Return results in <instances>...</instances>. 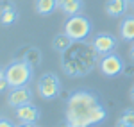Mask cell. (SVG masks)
I'll list each match as a JSON object with an SVG mask.
<instances>
[{
    "instance_id": "cell-18",
    "label": "cell",
    "mask_w": 134,
    "mask_h": 127,
    "mask_svg": "<svg viewBox=\"0 0 134 127\" xmlns=\"http://www.w3.org/2000/svg\"><path fill=\"white\" fill-rule=\"evenodd\" d=\"M36 124H27V122H21L20 125H16V127H34Z\"/></svg>"
},
{
    "instance_id": "cell-4",
    "label": "cell",
    "mask_w": 134,
    "mask_h": 127,
    "mask_svg": "<svg viewBox=\"0 0 134 127\" xmlns=\"http://www.w3.org/2000/svg\"><path fill=\"white\" fill-rule=\"evenodd\" d=\"M38 91H40V97L45 98V100H54L57 98L59 93H61V81L59 77L52 72H47L40 77L38 81Z\"/></svg>"
},
{
    "instance_id": "cell-24",
    "label": "cell",
    "mask_w": 134,
    "mask_h": 127,
    "mask_svg": "<svg viewBox=\"0 0 134 127\" xmlns=\"http://www.w3.org/2000/svg\"><path fill=\"white\" fill-rule=\"evenodd\" d=\"M66 127H70V125H66Z\"/></svg>"
},
{
    "instance_id": "cell-23",
    "label": "cell",
    "mask_w": 134,
    "mask_h": 127,
    "mask_svg": "<svg viewBox=\"0 0 134 127\" xmlns=\"http://www.w3.org/2000/svg\"><path fill=\"white\" fill-rule=\"evenodd\" d=\"M132 9H134V4H132Z\"/></svg>"
},
{
    "instance_id": "cell-25",
    "label": "cell",
    "mask_w": 134,
    "mask_h": 127,
    "mask_svg": "<svg viewBox=\"0 0 134 127\" xmlns=\"http://www.w3.org/2000/svg\"><path fill=\"white\" fill-rule=\"evenodd\" d=\"M34 127H36V125H34Z\"/></svg>"
},
{
    "instance_id": "cell-22",
    "label": "cell",
    "mask_w": 134,
    "mask_h": 127,
    "mask_svg": "<svg viewBox=\"0 0 134 127\" xmlns=\"http://www.w3.org/2000/svg\"><path fill=\"white\" fill-rule=\"evenodd\" d=\"M129 4H134V0H129Z\"/></svg>"
},
{
    "instance_id": "cell-6",
    "label": "cell",
    "mask_w": 134,
    "mask_h": 127,
    "mask_svg": "<svg viewBox=\"0 0 134 127\" xmlns=\"http://www.w3.org/2000/svg\"><path fill=\"white\" fill-rule=\"evenodd\" d=\"M93 50L98 54V56H107V54H113L118 47V40L114 38L113 34H107V32H102V34H97L91 41Z\"/></svg>"
},
{
    "instance_id": "cell-14",
    "label": "cell",
    "mask_w": 134,
    "mask_h": 127,
    "mask_svg": "<svg viewBox=\"0 0 134 127\" xmlns=\"http://www.w3.org/2000/svg\"><path fill=\"white\" fill-rule=\"evenodd\" d=\"M72 43H73V40L70 38V36H66V34L63 32V34H57V36L54 38L52 47H54V50H57V52L64 54L68 48H70V47H72Z\"/></svg>"
},
{
    "instance_id": "cell-3",
    "label": "cell",
    "mask_w": 134,
    "mask_h": 127,
    "mask_svg": "<svg viewBox=\"0 0 134 127\" xmlns=\"http://www.w3.org/2000/svg\"><path fill=\"white\" fill-rule=\"evenodd\" d=\"M91 32V21L88 20L84 14H73L68 16L64 21V34L70 36L73 41H82L90 36Z\"/></svg>"
},
{
    "instance_id": "cell-21",
    "label": "cell",
    "mask_w": 134,
    "mask_h": 127,
    "mask_svg": "<svg viewBox=\"0 0 134 127\" xmlns=\"http://www.w3.org/2000/svg\"><path fill=\"white\" fill-rule=\"evenodd\" d=\"M131 100L134 102V86H132V90H131Z\"/></svg>"
},
{
    "instance_id": "cell-9",
    "label": "cell",
    "mask_w": 134,
    "mask_h": 127,
    "mask_svg": "<svg viewBox=\"0 0 134 127\" xmlns=\"http://www.w3.org/2000/svg\"><path fill=\"white\" fill-rule=\"evenodd\" d=\"M127 7H129V0H107L105 2V13L111 18L124 16Z\"/></svg>"
},
{
    "instance_id": "cell-20",
    "label": "cell",
    "mask_w": 134,
    "mask_h": 127,
    "mask_svg": "<svg viewBox=\"0 0 134 127\" xmlns=\"http://www.w3.org/2000/svg\"><path fill=\"white\" fill-rule=\"evenodd\" d=\"M116 127H132V125H127V124H124V122L118 120V122H116Z\"/></svg>"
},
{
    "instance_id": "cell-13",
    "label": "cell",
    "mask_w": 134,
    "mask_h": 127,
    "mask_svg": "<svg viewBox=\"0 0 134 127\" xmlns=\"http://www.w3.org/2000/svg\"><path fill=\"white\" fill-rule=\"evenodd\" d=\"M18 18H20V14H18L16 7H14V4H5L2 7V16H0L2 25H13Z\"/></svg>"
},
{
    "instance_id": "cell-2",
    "label": "cell",
    "mask_w": 134,
    "mask_h": 127,
    "mask_svg": "<svg viewBox=\"0 0 134 127\" xmlns=\"http://www.w3.org/2000/svg\"><path fill=\"white\" fill-rule=\"evenodd\" d=\"M2 74L5 75L9 88H21L31 82L34 68H32V63H29L27 59H14L5 68H2Z\"/></svg>"
},
{
    "instance_id": "cell-10",
    "label": "cell",
    "mask_w": 134,
    "mask_h": 127,
    "mask_svg": "<svg viewBox=\"0 0 134 127\" xmlns=\"http://www.w3.org/2000/svg\"><path fill=\"white\" fill-rule=\"evenodd\" d=\"M120 36L124 41H134V16H125L120 23Z\"/></svg>"
},
{
    "instance_id": "cell-16",
    "label": "cell",
    "mask_w": 134,
    "mask_h": 127,
    "mask_svg": "<svg viewBox=\"0 0 134 127\" xmlns=\"http://www.w3.org/2000/svg\"><path fill=\"white\" fill-rule=\"evenodd\" d=\"M7 88H9V82H7L5 75L0 72V91H2V93H5V91H7Z\"/></svg>"
},
{
    "instance_id": "cell-7",
    "label": "cell",
    "mask_w": 134,
    "mask_h": 127,
    "mask_svg": "<svg viewBox=\"0 0 134 127\" xmlns=\"http://www.w3.org/2000/svg\"><path fill=\"white\" fill-rule=\"evenodd\" d=\"M32 102V91L27 86H21V88H11V91L7 93V106L11 107H20Z\"/></svg>"
},
{
    "instance_id": "cell-12",
    "label": "cell",
    "mask_w": 134,
    "mask_h": 127,
    "mask_svg": "<svg viewBox=\"0 0 134 127\" xmlns=\"http://www.w3.org/2000/svg\"><path fill=\"white\" fill-rule=\"evenodd\" d=\"M34 7H36V13L38 14L48 16V14H52L54 11L59 7V0H36Z\"/></svg>"
},
{
    "instance_id": "cell-8",
    "label": "cell",
    "mask_w": 134,
    "mask_h": 127,
    "mask_svg": "<svg viewBox=\"0 0 134 127\" xmlns=\"http://www.w3.org/2000/svg\"><path fill=\"white\" fill-rule=\"evenodd\" d=\"M14 117L18 118L20 122H27V124H36L40 117H41V113H40V109L34 106L32 102L29 104H25V106H20L14 109Z\"/></svg>"
},
{
    "instance_id": "cell-15",
    "label": "cell",
    "mask_w": 134,
    "mask_h": 127,
    "mask_svg": "<svg viewBox=\"0 0 134 127\" xmlns=\"http://www.w3.org/2000/svg\"><path fill=\"white\" fill-rule=\"evenodd\" d=\"M120 122H124L127 125H132L134 127V109H127L122 113V117H120Z\"/></svg>"
},
{
    "instance_id": "cell-17",
    "label": "cell",
    "mask_w": 134,
    "mask_h": 127,
    "mask_svg": "<svg viewBox=\"0 0 134 127\" xmlns=\"http://www.w3.org/2000/svg\"><path fill=\"white\" fill-rule=\"evenodd\" d=\"M0 127H16V125H14V124L11 122L9 118H5V117H4L2 120H0Z\"/></svg>"
},
{
    "instance_id": "cell-1",
    "label": "cell",
    "mask_w": 134,
    "mask_h": 127,
    "mask_svg": "<svg viewBox=\"0 0 134 127\" xmlns=\"http://www.w3.org/2000/svg\"><path fill=\"white\" fill-rule=\"evenodd\" d=\"M66 125L91 127L105 120L107 111L91 91L79 90L66 98Z\"/></svg>"
},
{
    "instance_id": "cell-11",
    "label": "cell",
    "mask_w": 134,
    "mask_h": 127,
    "mask_svg": "<svg viewBox=\"0 0 134 127\" xmlns=\"http://www.w3.org/2000/svg\"><path fill=\"white\" fill-rule=\"evenodd\" d=\"M59 9L64 14H68V16L81 14V11H82V0H59Z\"/></svg>"
},
{
    "instance_id": "cell-19",
    "label": "cell",
    "mask_w": 134,
    "mask_h": 127,
    "mask_svg": "<svg viewBox=\"0 0 134 127\" xmlns=\"http://www.w3.org/2000/svg\"><path fill=\"white\" fill-rule=\"evenodd\" d=\"M129 56H131V59L134 61V41H132V45H131V50H129Z\"/></svg>"
},
{
    "instance_id": "cell-5",
    "label": "cell",
    "mask_w": 134,
    "mask_h": 127,
    "mask_svg": "<svg viewBox=\"0 0 134 127\" xmlns=\"http://www.w3.org/2000/svg\"><path fill=\"white\" fill-rule=\"evenodd\" d=\"M98 68L105 77H116V75H120L124 72V59L116 52L102 56V59L98 63Z\"/></svg>"
}]
</instances>
